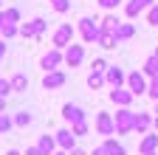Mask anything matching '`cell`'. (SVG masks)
<instances>
[{
    "mask_svg": "<svg viewBox=\"0 0 158 155\" xmlns=\"http://www.w3.org/2000/svg\"><path fill=\"white\" fill-rule=\"evenodd\" d=\"M17 34H20V9H14V6L0 9V37L11 40Z\"/></svg>",
    "mask_w": 158,
    "mask_h": 155,
    "instance_id": "6da1fadb",
    "label": "cell"
},
{
    "mask_svg": "<svg viewBox=\"0 0 158 155\" xmlns=\"http://www.w3.org/2000/svg\"><path fill=\"white\" fill-rule=\"evenodd\" d=\"M76 31H79L85 45H96L99 34H102V26H99V20H93V17H82V20L76 23Z\"/></svg>",
    "mask_w": 158,
    "mask_h": 155,
    "instance_id": "7a4b0ae2",
    "label": "cell"
},
{
    "mask_svg": "<svg viewBox=\"0 0 158 155\" xmlns=\"http://www.w3.org/2000/svg\"><path fill=\"white\" fill-rule=\"evenodd\" d=\"M116 135H130L133 133V124H135V113L130 107H118L116 110Z\"/></svg>",
    "mask_w": 158,
    "mask_h": 155,
    "instance_id": "3957f363",
    "label": "cell"
},
{
    "mask_svg": "<svg viewBox=\"0 0 158 155\" xmlns=\"http://www.w3.org/2000/svg\"><path fill=\"white\" fill-rule=\"evenodd\" d=\"M73 34H76V28L71 26V23H62V26H56L54 28V34H51V43H54V48H68L71 43H73Z\"/></svg>",
    "mask_w": 158,
    "mask_h": 155,
    "instance_id": "277c9868",
    "label": "cell"
},
{
    "mask_svg": "<svg viewBox=\"0 0 158 155\" xmlns=\"http://www.w3.org/2000/svg\"><path fill=\"white\" fill-rule=\"evenodd\" d=\"M45 28H48L45 17H34V20H28V23H20V37H26V40H37V37L45 34Z\"/></svg>",
    "mask_w": 158,
    "mask_h": 155,
    "instance_id": "5b68a950",
    "label": "cell"
},
{
    "mask_svg": "<svg viewBox=\"0 0 158 155\" xmlns=\"http://www.w3.org/2000/svg\"><path fill=\"white\" fill-rule=\"evenodd\" d=\"M93 130L102 135V138H107V135H116V119H113V113L99 110V113H96V121H93Z\"/></svg>",
    "mask_w": 158,
    "mask_h": 155,
    "instance_id": "8992f818",
    "label": "cell"
},
{
    "mask_svg": "<svg viewBox=\"0 0 158 155\" xmlns=\"http://www.w3.org/2000/svg\"><path fill=\"white\" fill-rule=\"evenodd\" d=\"M62 65H65V51L62 48H51V51L43 54V59H40V68L43 71H56Z\"/></svg>",
    "mask_w": 158,
    "mask_h": 155,
    "instance_id": "52a82bcc",
    "label": "cell"
},
{
    "mask_svg": "<svg viewBox=\"0 0 158 155\" xmlns=\"http://www.w3.org/2000/svg\"><path fill=\"white\" fill-rule=\"evenodd\" d=\"M147 85H150V76L144 71H130L127 73V88L135 96H147Z\"/></svg>",
    "mask_w": 158,
    "mask_h": 155,
    "instance_id": "ba28073f",
    "label": "cell"
},
{
    "mask_svg": "<svg viewBox=\"0 0 158 155\" xmlns=\"http://www.w3.org/2000/svg\"><path fill=\"white\" fill-rule=\"evenodd\" d=\"M65 82H68V76H65L62 68L45 71V76H43V90H59V88H65Z\"/></svg>",
    "mask_w": 158,
    "mask_h": 155,
    "instance_id": "9c48e42d",
    "label": "cell"
},
{
    "mask_svg": "<svg viewBox=\"0 0 158 155\" xmlns=\"http://www.w3.org/2000/svg\"><path fill=\"white\" fill-rule=\"evenodd\" d=\"M107 96H110V102H113L116 107H130V104H133V99H135V93H133L127 85H124V88H110V93H107Z\"/></svg>",
    "mask_w": 158,
    "mask_h": 155,
    "instance_id": "30bf717a",
    "label": "cell"
},
{
    "mask_svg": "<svg viewBox=\"0 0 158 155\" xmlns=\"http://www.w3.org/2000/svg\"><path fill=\"white\" fill-rule=\"evenodd\" d=\"M105 82H107V88H124V85H127V71L118 68V65H107Z\"/></svg>",
    "mask_w": 158,
    "mask_h": 155,
    "instance_id": "8fae6325",
    "label": "cell"
},
{
    "mask_svg": "<svg viewBox=\"0 0 158 155\" xmlns=\"http://www.w3.org/2000/svg\"><path fill=\"white\" fill-rule=\"evenodd\" d=\"M82 62H85V45L71 43V45L65 48V68H79Z\"/></svg>",
    "mask_w": 158,
    "mask_h": 155,
    "instance_id": "7c38bea8",
    "label": "cell"
},
{
    "mask_svg": "<svg viewBox=\"0 0 158 155\" xmlns=\"http://www.w3.org/2000/svg\"><path fill=\"white\" fill-rule=\"evenodd\" d=\"M54 135H56V147H59V149H68V152L76 149V135H73L71 124H68V127H59Z\"/></svg>",
    "mask_w": 158,
    "mask_h": 155,
    "instance_id": "4fadbf2b",
    "label": "cell"
},
{
    "mask_svg": "<svg viewBox=\"0 0 158 155\" xmlns=\"http://www.w3.org/2000/svg\"><path fill=\"white\" fill-rule=\"evenodd\" d=\"M152 3H155V0H127V3H124V14L130 17V20H135V17L147 14V9Z\"/></svg>",
    "mask_w": 158,
    "mask_h": 155,
    "instance_id": "5bb4252c",
    "label": "cell"
},
{
    "mask_svg": "<svg viewBox=\"0 0 158 155\" xmlns=\"http://www.w3.org/2000/svg\"><path fill=\"white\" fill-rule=\"evenodd\" d=\"M62 119L68 121V124H79V121H88V116H85V110L79 107V104H62Z\"/></svg>",
    "mask_w": 158,
    "mask_h": 155,
    "instance_id": "9a60e30c",
    "label": "cell"
},
{
    "mask_svg": "<svg viewBox=\"0 0 158 155\" xmlns=\"http://www.w3.org/2000/svg\"><path fill=\"white\" fill-rule=\"evenodd\" d=\"M155 149H158V133L150 130V133H144V138L138 141V152H141V155H150Z\"/></svg>",
    "mask_w": 158,
    "mask_h": 155,
    "instance_id": "2e32d148",
    "label": "cell"
},
{
    "mask_svg": "<svg viewBox=\"0 0 158 155\" xmlns=\"http://www.w3.org/2000/svg\"><path fill=\"white\" fill-rule=\"evenodd\" d=\"M150 130H152V113H141V110H138V113H135V124H133V133L144 135V133H150Z\"/></svg>",
    "mask_w": 158,
    "mask_h": 155,
    "instance_id": "e0dca14e",
    "label": "cell"
},
{
    "mask_svg": "<svg viewBox=\"0 0 158 155\" xmlns=\"http://www.w3.org/2000/svg\"><path fill=\"white\" fill-rule=\"evenodd\" d=\"M113 34H116L118 43H127V40H133V37H135V26H133V23H118Z\"/></svg>",
    "mask_w": 158,
    "mask_h": 155,
    "instance_id": "ac0fdd59",
    "label": "cell"
},
{
    "mask_svg": "<svg viewBox=\"0 0 158 155\" xmlns=\"http://www.w3.org/2000/svg\"><path fill=\"white\" fill-rule=\"evenodd\" d=\"M105 144V149H107V155H127V149H124V144L118 141V138H113V135H107V138L102 141Z\"/></svg>",
    "mask_w": 158,
    "mask_h": 155,
    "instance_id": "d6986e66",
    "label": "cell"
},
{
    "mask_svg": "<svg viewBox=\"0 0 158 155\" xmlns=\"http://www.w3.org/2000/svg\"><path fill=\"white\" fill-rule=\"evenodd\" d=\"M96 45H99V48H105V51H113V48L118 45V40H116V34H113V31H102V34H99V40H96Z\"/></svg>",
    "mask_w": 158,
    "mask_h": 155,
    "instance_id": "ffe728a7",
    "label": "cell"
},
{
    "mask_svg": "<svg viewBox=\"0 0 158 155\" xmlns=\"http://www.w3.org/2000/svg\"><path fill=\"white\" fill-rule=\"evenodd\" d=\"M37 147L43 149L45 155H54L59 147H56V135H40V141H37Z\"/></svg>",
    "mask_w": 158,
    "mask_h": 155,
    "instance_id": "44dd1931",
    "label": "cell"
},
{
    "mask_svg": "<svg viewBox=\"0 0 158 155\" xmlns=\"http://www.w3.org/2000/svg\"><path fill=\"white\" fill-rule=\"evenodd\" d=\"M88 88H90V90H102V88H107L105 73H102V71H90V73H88Z\"/></svg>",
    "mask_w": 158,
    "mask_h": 155,
    "instance_id": "7402d4cb",
    "label": "cell"
},
{
    "mask_svg": "<svg viewBox=\"0 0 158 155\" xmlns=\"http://www.w3.org/2000/svg\"><path fill=\"white\" fill-rule=\"evenodd\" d=\"M9 82H11V90H14V93H26V90H28V76H26V73H14Z\"/></svg>",
    "mask_w": 158,
    "mask_h": 155,
    "instance_id": "603a6c76",
    "label": "cell"
},
{
    "mask_svg": "<svg viewBox=\"0 0 158 155\" xmlns=\"http://www.w3.org/2000/svg\"><path fill=\"white\" fill-rule=\"evenodd\" d=\"M118 23H122V20H118V17L113 14V11H107L105 17H102V20H99V26H102V31H116V26Z\"/></svg>",
    "mask_w": 158,
    "mask_h": 155,
    "instance_id": "cb8c5ba5",
    "label": "cell"
},
{
    "mask_svg": "<svg viewBox=\"0 0 158 155\" xmlns=\"http://www.w3.org/2000/svg\"><path fill=\"white\" fill-rule=\"evenodd\" d=\"M147 76H158V54L152 51L150 56H147V62H144V68H141Z\"/></svg>",
    "mask_w": 158,
    "mask_h": 155,
    "instance_id": "d4e9b609",
    "label": "cell"
},
{
    "mask_svg": "<svg viewBox=\"0 0 158 155\" xmlns=\"http://www.w3.org/2000/svg\"><path fill=\"white\" fill-rule=\"evenodd\" d=\"M31 121H34V116H31L28 110H17V113H14V127H28Z\"/></svg>",
    "mask_w": 158,
    "mask_h": 155,
    "instance_id": "484cf974",
    "label": "cell"
},
{
    "mask_svg": "<svg viewBox=\"0 0 158 155\" xmlns=\"http://www.w3.org/2000/svg\"><path fill=\"white\" fill-rule=\"evenodd\" d=\"M48 3H51V9H54V11H59V14L71 11V0H48Z\"/></svg>",
    "mask_w": 158,
    "mask_h": 155,
    "instance_id": "4316f807",
    "label": "cell"
},
{
    "mask_svg": "<svg viewBox=\"0 0 158 155\" xmlns=\"http://www.w3.org/2000/svg\"><path fill=\"white\" fill-rule=\"evenodd\" d=\"M14 127V116H9V113H0V133H9Z\"/></svg>",
    "mask_w": 158,
    "mask_h": 155,
    "instance_id": "83f0119b",
    "label": "cell"
},
{
    "mask_svg": "<svg viewBox=\"0 0 158 155\" xmlns=\"http://www.w3.org/2000/svg\"><path fill=\"white\" fill-rule=\"evenodd\" d=\"M71 130H73L76 138H82V135H88V133H90V124H88V121H79V124H71Z\"/></svg>",
    "mask_w": 158,
    "mask_h": 155,
    "instance_id": "f1b7e54d",
    "label": "cell"
},
{
    "mask_svg": "<svg viewBox=\"0 0 158 155\" xmlns=\"http://www.w3.org/2000/svg\"><path fill=\"white\" fill-rule=\"evenodd\" d=\"M147 96L152 102H158V76H150V85H147Z\"/></svg>",
    "mask_w": 158,
    "mask_h": 155,
    "instance_id": "f546056e",
    "label": "cell"
},
{
    "mask_svg": "<svg viewBox=\"0 0 158 155\" xmlns=\"http://www.w3.org/2000/svg\"><path fill=\"white\" fill-rule=\"evenodd\" d=\"M147 23H150V26H158V0L147 9Z\"/></svg>",
    "mask_w": 158,
    "mask_h": 155,
    "instance_id": "4dcf8cb0",
    "label": "cell"
},
{
    "mask_svg": "<svg viewBox=\"0 0 158 155\" xmlns=\"http://www.w3.org/2000/svg\"><path fill=\"white\" fill-rule=\"evenodd\" d=\"M107 65H110V62L105 59V56H96V59L90 62V71H102V73H105V71H107Z\"/></svg>",
    "mask_w": 158,
    "mask_h": 155,
    "instance_id": "1f68e13d",
    "label": "cell"
},
{
    "mask_svg": "<svg viewBox=\"0 0 158 155\" xmlns=\"http://www.w3.org/2000/svg\"><path fill=\"white\" fill-rule=\"evenodd\" d=\"M96 3H99V6H102L105 11H116L118 6H122V0H96Z\"/></svg>",
    "mask_w": 158,
    "mask_h": 155,
    "instance_id": "d6a6232c",
    "label": "cell"
},
{
    "mask_svg": "<svg viewBox=\"0 0 158 155\" xmlns=\"http://www.w3.org/2000/svg\"><path fill=\"white\" fill-rule=\"evenodd\" d=\"M9 93H14V90H11V82L0 76V96H6V99H9Z\"/></svg>",
    "mask_w": 158,
    "mask_h": 155,
    "instance_id": "836d02e7",
    "label": "cell"
},
{
    "mask_svg": "<svg viewBox=\"0 0 158 155\" xmlns=\"http://www.w3.org/2000/svg\"><path fill=\"white\" fill-rule=\"evenodd\" d=\"M26 155H45V152H43V149H40V147L34 144V147H26Z\"/></svg>",
    "mask_w": 158,
    "mask_h": 155,
    "instance_id": "e575fe53",
    "label": "cell"
},
{
    "mask_svg": "<svg viewBox=\"0 0 158 155\" xmlns=\"http://www.w3.org/2000/svg\"><path fill=\"white\" fill-rule=\"evenodd\" d=\"M90 155H107V149H105V144H99V147H93V152Z\"/></svg>",
    "mask_w": 158,
    "mask_h": 155,
    "instance_id": "d590c367",
    "label": "cell"
},
{
    "mask_svg": "<svg viewBox=\"0 0 158 155\" xmlns=\"http://www.w3.org/2000/svg\"><path fill=\"white\" fill-rule=\"evenodd\" d=\"M3 56H6V40L0 37V62H3Z\"/></svg>",
    "mask_w": 158,
    "mask_h": 155,
    "instance_id": "8d00e7d4",
    "label": "cell"
},
{
    "mask_svg": "<svg viewBox=\"0 0 158 155\" xmlns=\"http://www.w3.org/2000/svg\"><path fill=\"white\" fill-rule=\"evenodd\" d=\"M71 155H90V152H85V149H79V147H76V149H71Z\"/></svg>",
    "mask_w": 158,
    "mask_h": 155,
    "instance_id": "74e56055",
    "label": "cell"
},
{
    "mask_svg": "<svg viewBox=\"0 0 158 155\" xmlns=\"http://www.w3.org/2000/svg\"><path fill=\"white\" fill-rule=\"evenodd\" d=\"M0 113H6V96H0Z\"/></svg>",
    "mask_w": 158,
    "mask_h": 155,
    "instance_id": "f35d334b",
    "label": "cell"
},
{
    "mask_svg": "<svg viewBox=\"0 0 158 155\" xmlns=\"http://www.w3.org/2000/svg\"><path fill=\"white\" fill-rule=\"evenodd\" d=\"M152 130L158 133V116H152Z\"/></svg>",
    "mask_w": 158,
    "mask_h": 155,
    "instance_id": "ab89813d",
    "label": "cell"
},
{
    "mask_svg": "<svg viewBox=\"0 0 158 155\" xmlns=\"http://www.w3.org/2000/svg\"><path fill=\"white\" fill-rule=\"evenodd\" d=\"M54 155H71V152H68V149H56Z\"/></svg>",
    "mask_w": 158,
    "mask_h": 155,
    "instance_id": "60d3db41",
    "label": "cell"
},
{
    "mask_svg": "<svg viewBox=\"0 0 158 155\" xmlns=\"http://www.w3.org/2000/svg\"><path fill=\"white\" fill-rule=\"evenodd\" d=\"M6 155H23V152H20V149H9Z\"/></svg>",
    "mask_w": 158,
    "mask_h": 155,
    "instance_id": "b9f144b4",
    "label": "cell"
},
{
    "mask_svg": "<svg viewBox=\"0 0 158 155\" xmlns=\"http://www.w3.org/2000/svg\"><path fill=\"white\" fill-rule=\"evenodd\" d=\"M152 116H158V102H155V107H152Z\"/></svg>",
    "mask_w": 158,
    "mask_h": 155,
    "instance_id": "7bdbcfd3",
    "label": "cell"
},
{
    "mask_svg": "<svg viewBox=\"0 0 158 155\" xmlns=\"http://www.w3.org/2000/svg\"><path fill=\"white\" fill-rule=\"evenodd\" d=\"M0 9H3V0H0Z\"/></svg>",
    "mask_w": 158,
    "mask_h": 155,
    "instance_id": "ee69618b",
    "label": "cell"
},
{
    "mask_svg": "<svg viewBox=\"0 0 158 155\" xmlns=\"http://www.w3.org/2000/svg\"><path fill=\"white\" fill-rule=\"evenodd\" d=\"M155 54H158V48H155Z\"/></svg>",
    "mask_w": 158,
    "mask_h": 155,
    "instance_id": "f6af8a7d",
    "label": "cell"
},
{
    "mask_svg": "<svg viewBox=\"0 0 158 155\" xmlns=\"http://www.w3.org/2000/svg\"><path fill=\"white\" fill-rule=\"evenodd\" d=\"M138 155H141V152H138Z\"/></svg>",
    "mask_w": 158,
    "mask_h": 155,
    "instance_id": "bcb514c9",
    "label": "cell"
}]
</instances>
